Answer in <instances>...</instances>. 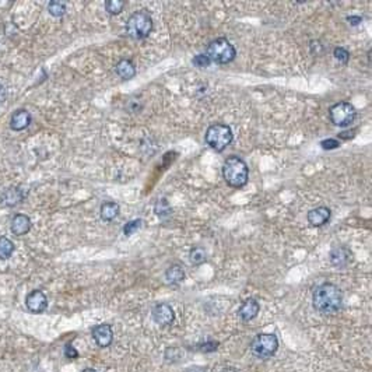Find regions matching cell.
Listing matches in <instances>:
<instances>
[{
	"label": "cell",
	"instance_id": "3957f363",
	"mask_svg": "<svg viewBox=\"0 0 372 372\" xmlns=\"http://www.w3.org/2000/svg\"><path fill=\"white\" fill-rule=\"evenodd\" d=\"M126 34L133 40H144L152 29V20L147 10H139L133 13L125 25Z\"/></svg>",
	"mask_w": 372,
	"mask_h": 372
},
{
	"label": "cell",
	"instance_id": "e0dca14e",
	"mask_svg": "<svg viewBox=\"0 0 372 372\" xmlns=\"http://www.w3.org/2000/svg\"><path fill=\"white\" fill-rule=\"evenodd\" d=\"M116 73H118L119 77H122L123 80H130L132 77H135L136 74V68L133 63L130 60H120V62L116 65Z\"/></svg>",
	"mask_w": 372,
	"mask_h": 372
},
{
	"label": "cell",
	"instance_id": "d4e9b609",
	"mask_svg": "<svg viewBox=\"0 0 372 372\" xmlns=\"http://www.w3.org/2000/svg\"><path fill=\"white\" fill-rule=\"evenodd\" d=\"M333 55H334V59L338 60L340 63H343V65H347L349 63V59H350V53L347 49H344V48H336L334 51H333Z\"/></svg>",
	"mask_w": 372,
	"mask_h": 372
},
{
	"label": "cell",
	"instance_id": "6da1fadb",
	"mask_svg": "<svg viewBox=\"0 0 372 372\" xmlns=\"http://www.w3.org/2000/svg\"><path fill=\"white\" fill-rule=\"evenodd\" d=\"M312 304L314 308L323 315H333L343 305V294L337 286L325 283L314 291Z\"/></svg>",
	"mask_w": 372,
	"mask_h": 372
},
{
	"label": "cell",
	"instance_id": "4316f807",
	"mask_svg": "<svg viewBox=\"0 0 372 372\" xmlns=\"http://www.w3.org/2000/svg\"><path fill=\"white\" fill-rule=\"evenodd\" d=\"M192 63L195 65V66H198V68H207V66H210V59L206 55H198V56H195L192 59Z\"/></svg>",
	"mask_w": 372,
	"mask_h": 372
},
{
	"label": "cell",
	"instance_id": "9c48e42d",
	"mask_svg": "<svg viewBox=\"0 0 372 372\" xmlns=\"http://www.w3.org/2000/svg\"><path fill=\"white\" fill-rule=\"evenodd\" d=\"M25 305H27V308H28L31 312H34V314H41V312H44L46 309V306H48V298H46V295L42 291L40 290H34V291H31V293L27 295V298H25Z\"/></svg>",
	"mask_w": 372,
	"mask_h": 372
},
{
	"label": "cell",
	"instance_id": "44dd1931",
	"mask_svg": "<svg viewBox=\"0 0 372 372\" xmlns=\"http://www.w3.org/2000/svg\"><path fill=\"white\" fill-rule=\"evenodd\" d=\"M189 259H191V262H192L193 265H202V263H204V262L207 260V254H206V251H204L203 248L196 246V248H193L192 251H191Z\"/></svg>",
	"mask_w": 372,
	"mask_h": 372
},
{
	"label": "cell",
	"instance_id": "484cf974",
	"mask_svg": "<svg viewBox=\"0 0 372 372\" xmlns=\"http://www.w3.org/2000/svg\"><path fill=\"white\" fill-rule=\"evenodd\" d=\"M141 228V220H133L128 223L126 226L123 227V234L126 237H130V235H133L136 231H139Z\"/></svg>",
	"mask_w": 372,
	"mask_h": 372
},
{
	"label": "cell",
	"instance_id": "52a82bcc",
	"mask_svg": "<svg viewBox=\"0 0 372 372\" xmlns=\"http://www.w3.org/2000/svg\"><path fill=\"white\" fill-rule=\"evenodd\" d=\"M355 108L350 102H337L329 109V118L334 126L346 128L354 122L355 119Z\"/></svg>",
	"mask_w": 372,
	"mask_h": 372
},
{
	"label": "cell",
	"instance_id": "f546056e",
	"mask_svg": "<svg viewBox=\"0 0 372 372\" xmlns=\"http://www.w3.org/2000/svg\"><path fill=\"white\" fill-rule=\"evenodd\" d=\"M347 21H349L350 25L355 27V25H360L361 21H362V18L358 17V16H351V17H347Z\"/></svg>",
	"mask_w": 372,
	"mask_h": 372
},
{
	"label": "cell",
	"instance_id": "7402d4cb",
	"mask_svg": "<svg viewBox=\"0 0 372 372\" xmlns=\"http://www.w3.org/2000/svg\"><path fill=\"white\" fill-rule=\"evenodd\" d=\"M48 10L53 17H62L66 13V3L65 2H59V0H53L48 5Z\"/></svg>",
	"mask_w": 372,
	"mask_h": 372
},
{
	"label": "cell",
	"instance_id": "30bf717a",
	"mask_svg": "<svg viewBox=\"0 0 372 372\" xmlns=\"http://www.w3.org/2000/svg\"><path fill=\"white\" fill-rule=\"evenodd\" d=\"M92 338L96 340V343L100 346V347H108L111 346L113 340V332L112 327L109 325H97L94 329H92Z\"/></svg>",
	"mask_w": 372,
	"mask_h": 372
},
{
	"label": "cell",
	"instance_id": "ffe728a7",
	"mask_svg": "<svg viewBox=\"0 0 372 372\" xmlns=\"http://www.w3.org/2000/svg\"><path fill=\"white\" fill-rule=\"evenodd\" d=\"M14 252V243L6 237H0V259L6 260Z\"/></svg>",
	"mask_w": 372,
	"mask_h": 372
},
{
	"label": "cell",
	"instance_id": "83f0119b",
	"mask_svg": "<svg viewBox=\"0 0 372 372\" xmlns=\"http://www.w3.org/2000/svg\"><path fill=\"white\" fill-rule=\"evenodd\" d=\"M322 148L325 150H334V148H338L340 147V141L336 140V139H326L321 143Z\"/></svg>",
	"mask_w": 372,
	"mask_h": 372
},
{
	"label": "cell",
	"instance_id": "1f68e13d",
	"mask_svg": "<svg viewBox=\"0 0 372 372\" xmlns=\"http://www.w3.org/2000/svg\"><path fill=\"white\" fill-rule=\"evenodd\" d=\"M185 372H206L203 366H189V368H186Z\"/></svg>",
	"mask_w": 372,
	"mask_h": 372
},
{
	"label": "cell",
	"instance_id": "8992f818",
	"mask_svg": "<svg viewBox=\"0 0 372 372\" xmlns=\"http://www.w3.org/2000/svg\"><path fill=\"white\" fill-rule=\"evenodd\" d=\"M277 349H278V340L274 334L270 333H262L258 334L256 337L252 340L251 343V350L258 358H270L276 354Z\"/></svg>",
	"mask_w": 372,
	"mask_h": 372
},
{
	"label": "cell",
	"instance_id": "4fadbf2b",
	"mask_svg": "<svg viewBox=\"0 0 372 372\" xmlns=\"http://www.w3.org/2000/svg\"><path fill=\"white\" fill-rule=\"evenodd\" d=\"M31 123V115L28 111L25 109H18L13 113L12 119H10V128L16 132L27 129Z\"/></svg>",
	"mask_w": 372,
	"mask_h": 372
},
{
	"label": "cell",
	"instance_id": "7c38bea8",
	"mask_svg": "<svg viewBox=\"0 0 372 372\" xmlns=\"http://www.w3.org/2000/svg\"><path fill=\"white\" fill-rule=\"evenodd\" d=\"M351 258H353V254L346 246H338V248L332 249V252H330V262L336 267H344V266H347L351 262Z\"/></svg>",
	"mask_w": 372,
	"mask_h": 372
},
{
	"label": "cell",
	"instance_id": "ba28073f",
	"mask_svg": "<svg viewBox=\"0 0 372 372\" xmlns=\"http://www.w3.org/2000/svg\"><path fill=\"white\" fill-rule=\"evenodd\" d=\"M152 319L160 326H169L175 319V312L168 304H158L152 308Z\"/></svg>",
	"mask_w": 372,
	"mask_h": 372
},
{
	"label": "cell",
	"instance_id": "cb8c5ba5",
	"mask_svg": "<svg viewBox=\"0 0 372 372\" xmlns=\"http://www.w3.org/2000/svg\"><path fill=\"white\" fill-rule=\"evenodd\" d=\"M125 5L126 3L122 0H108V2H105V9L109 14H119L123 10Z\"/></svg>",
	"mask_w": 372,
	"mask_h": 372
},
{
	"label": "cell",
	"instance_id": "9a60e30c",
	"mask_svg": "<svg viewBox=\"0 0 372 372\" xmlns=\"http://www.w3.org/2000/svg\"><path fill=\"white\" fill-rule=\"evenodd\" d=\"M330 219V210L327 207H318V209H312L308 213V221L311 226L321 227L326 224Z\"/></svg>",
	"mask_w": 372,
	"mask_h": 372
},
{
	"label": "cell",
	"instance_id": "7a4b0ae2",
	"mask_svg": "<svg viewBox=\"0 0 372 372\" xmlns=\"http://www.w3.org/2000/svg\"><path fill=\"white\" fill-rule=\"evenodd\" d=\"M223 176L232 188H242L248 183L249 169L242 158L232 156L224 161L223 165Z\"/></svg>",
	"mask_w": 372,
	"mask_h": 372
},
{
	"label": "cell",
	"instance_id": "5b68a950",
	"mask_svg": "<svg viewBox=\"0 0 372 372\" xmlns=\"http://www.w3.org/2000/svg\"><path fill=\"white\" fill-rule=\"evenodd\" d=\"M237 51L232 46V44L226 38H217L211 41L207 46L206 56L209 57L210 62L220 63V65H227L235 59Z\"/></svg>",
	"mask_w": 372,
	"mask_h": 372
},
{
	"label": "cell",
	"instance_id": "8fae6325",
	"mask_svg": "<svg viewBox=\"0 0 372 372\" xmlns=\"http://www.w3.org/2000/svg\"><path fill=\"white\" fill-rule=\"evenodd\" d=\"M260 305L259 302L254 298H248L246 301H243V304L239 306L238 309V315L242 319L243 322H249L256 318V315L259 314Z\"/></svg>",
	"mask_w": 372,
	"mask_h": 372
},
{
	"label": "cell",
	"instance_id": "d6a6232c",
	"mask_svg": "<svg viewBox=\"0 0 372 372\" xmlns=\"http://www.w3.org/2000/svg\"><path fill=\"white\" fill-rule=\"evenodd\" d=\"M221 372H238V369L237 368H234V366H226Z\"/></svg>",
	"mask_w": 372,
	"mask_h": 372
},
{
	"label": "cell",
	"instance_id": "d6986e66",
	"mask_svg": "<svg viewBox=\"0 0 372 372\" xmlns=\"http://www.w3.org/2000/svg\"><path fill=\"white\" fill-rule=\"evenodd\" d=\"M23 200V192L18 188H10L3 195V203L7 206H16Z\"/></svg>",
	"mask_w": 372,
	"mask_h": 372
},
{
	"label": "cell",
	"instance_id": "4dcf8cb0",
	"mask_svg": "<svg viewBox=\"0 0 372 372\" xmlns=\"http://www.w3.org/2000/svg\"><path fill=\"white\" fill-rule=\"evenodd\" d=\"M6 97H7L6 87H5L3 84H0V104H2V102L6 101Z\"/></svg>",
	"mask_w": 372,
	"mask_h": 372
},
{
	"label": "cell",
	"instance_id": "836d02e7",
	"mask_svg": "<svg viewBox=\"0 0 372 372\" xmlns=\"http://www.w3.org/2000/svg\"><path fill=\"white\" fill-rule=\"evenodd\" d=\"M81 372H97V371L96 369H92V368H87V369H84V371Z\"/></svg>",
	"mask_w": 372,
	"mask_h": 372
},
{
	"label": "cell",
	"instance_id": "5bb4252c",
	"mask_svg": "<svg viewBox=\"0 0 372 372\" xmlns=\"http://www.w3.org/2000/svg\"><path fill=\"white\" fill-rule=\"evenodd\" d=\"M12 232L17 237L25 235L27 232L31 230V220H29L28 215L25 214H17L13 217L12 220Z\"/></svg>",
	"mask_w": 372,
	"mask_h": 372
},
{
	"label": "cell",
	"instance_id": "277c9868",
	"mask_svg": "<svg viewBox=\"0 0 372 372\" xmlns=\"http://www.w3.org/2000/svg\"><path fill=\"white\" fill-rule=\"evenodd\" d=\"M232 139H234V133L228 125H211L206 132V143L219 152L224 151L227 147L231 144Z\"/></svg>",
	"mask_w": 372,
	"mask_h": 372
},
{
	"label": "cell",
	"instance_id": "2e32d148",
	"mask_svg": "<svg viewBox=\"0 0 372 372\" xmlns=\"http://www.w3.org/2000/svg\"><path fill=\"white\" fill-rule=\"evenodd\" d=\"M165 280L169 284H179L185 280V270L179 265L169 266L165 271Z\"/></svg>",
	"mask_w": 372,
	"mask_h": 372
},
{
	"label": "cell",
	"instance_id": "ac0fdd59",
	"mask_svg": "<svg viewBox=\"0 0 372 372\" xmlns=\"http://www.w3.org/2000/svg\"><path fill=\"white\" fill-rule=\"evenodd\" d=\"M101 219L104 221H112L119 214V206L115 202H107L101 206Z\"/></svg>",
	"mask_w": 372,
	"mask_h": 372
},
{
	"label": "cell",
	"instance_id": "603a6c76",
	"mask_svg": "<svg viewBox=\"0 0 372 372\" xmlns=\"http://www.w3.org/2000/svg\"><path fill=\"white\" fill-rule=\"evenodd\" d=\"M154 211L160 217H167V215L172 213V209H171V206H169V203L165 199H160L156 203V206H154Z\"/></svg>",
	"mask_w": 372,
	"mask_h": 372
},
{
	"label": "cell",
	"instance_id": "f1b7e54d",
	"mask_svg": "<svg viewBox=\"0 0 372 372\" xmlns=\"http://www.w3.org/2000/svg\"><path fill=\"white\" fill-rule=\"evenodd\" d=\"M65 355H66L68 360H74V358L79 357V353H77V350L74 349L72 344H68V346L65 347Z\"/></svg>",
	"mask_w": 372,
	"mask_h": 372
}]
</instances>
